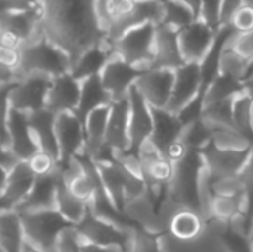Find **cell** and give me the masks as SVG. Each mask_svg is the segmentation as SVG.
Instances as JSON below:
<instances>
[{
    "label": "cell",
    "mask_w": 253,
    "mask_h": 252,
    "mask_svg": "<svg viewBox=\"0 0 253 252\" xmlns=\"http://www.w3.org/2000/svg\"><path fill=\"white\" fill-rule=\"evenodd\" d=\"M39 4L44 37L67 53L71 65L107 39L98 15V0H39Z\"/></svg>",
    "instance_id": "6da1fadb"
},
{
    "label": "cell",
    "mask_w": 253,
    "mask_h": 252,
    "mask_svg": "<svg viewBox=\"0 0 253 252\" xmlns=\"http://www.w3.org/2000/svg\"><path fill=\"white\" fill-rule=\"evenodd\" d=\"M205 163L200 151L191 150L178 165L170 184L166 189V198L178 208L193 209L202 214V183Z\"/></svg>",
    "instance_id": "7a4b0ae2"
},
{
    "label": "cell",
    "mask_w": 253,
    "mask_h": 252,
    "mask_svg": "<svg viewBox=\"0 0 253 252\" xmlns=\"http://www.w3.org/2000/svg\"><path fill=\"white\" fill-rule=\"evenodd\" d=\"M21 64L18 68L19 79L28 74H43L58 77L71 73V61L65 52L50 43L46 37L25 42L21 48Z\"/></svg>",
    "instance_id": "3957f363"
},
{
    "label": "cell",
    "mask_w": 253,
    "mask_h": 252,
    "mask_svg": "<svg viewBox=\"0 0 253 252\" xmlns=\"http://www.w3.org/2000/svg\"><path fill=\"white\" fill-rule=\"evenodd\" d=\"M52 77L43 74H28L10 86H1L3 104L9 108L31 114L46 108Z\"/></svg>",
    "instance_id": "277c9868"
},
{
    "label": "cell",
    "mask_w": 253,
    "mask_h": 252,
    "mask_svg": "<svg viewBox=\"0 0 253 252\" xmlns=\"http://www.w3.org/2000/svg\"><path fill=\"white\" fill-rule=\"evenodd\" d=\"M157 27L153 22H147L126 31L114 42V53L142 71L150 70L154 59Z\"/></svg>",
    "instance_id": "5b68a950"
},
{
    "label": "cell",
    "mask_w": 253,
    "mask_h": 252,
    "mask_svg": "<svg viewBox=\"0 0 253 252\" xmlns=\"http://www.w3.org/2000/svg\"><path fill=\"white\" fill-rule=\"evenodd\" d=\"M24 226L25 239L37 245L44 252H56L62 232L73 227L58 211H42L19 214Z\"/></svg>",
    "instance_id": "8992f818"
},
{
    "label": "cell",
    "mask_w": 253,
    "mask_h": 252,
    "mask_svg": "<svg viewBox=\"0 0 253 252\" xmlns=\"http://www.w3.org/2000/svg\"><path fill=\"white\" fill-rule=\"evenodd\" d=\"M1 149L12 150L22 162L30 160L40 151L28 122V114L15 111L3 104Z\"/></svg>",
    "instance_id": "52a82bcc"
},
{
    "label": "cell",
    "mask_w": 253,
    "mask_h": 252,
    "mask_svg": "<svg viewBox=\"0 0 253 252\" xmlns=\"http://www.w3.org/2000/svg\"><path fill=\"white\" fill-rule=\"evenodd\" d=\"M76 232L82 241V244H90L102 248L122 247L126 252L130 250L132 244V230H123L119 226L99 218L93 212L86 215V218L76 226Z\"/></svg>",
    "instance_id": "ba28073f"
},
{
    "label": "cell",
    "mask_w": 253,
    "mask_h": 252,
    "mask_svg": "<svg viewBox=\"0 0 253 252\" xmlns=\"http://www.w3.org/2000/svg\"><path fill=\"white\" fill-rule=\"evenodd\" d=\"M55 129L59 147V166H64L84 151V123L74 111L59 113L56 114Z\"/></svg>",
    "instance_id": "9c48e42d"
},
{
    "label": "cell",
    "mask_w": 253,
    "mask_h": 252,
    "mask_svg": "<svg viewBox=\"0 0 253 252\" xmlns=\"http://www.w3.org/2000/svg\"><path fill=\"white\" fill-rule=\"evenodd\" d=\"M165 18V1L163 0H145V1H135L132 10L117 19L113 21L108 33L107 40L114 45L126 31L139 27L147 22H153L156 25H162Z\"/></svg>",
    "instance_id": "30bf717a"
},
{
    "label": "cell",
    "mask_w": 253,
    "mask_h": 252,
    "mask_svg": "<svg viewBox=\"0 0 253 252\" xmlns=\"http://www.w3.org/2000/svg\"><path fill=\"white\" fill-rule=\"evenodd\" d=\"M202 86L203 79L200 64L185 62L175 71V85L166 110L173 114H179L191 101H194L202 94Z\"/></svg>",
    "instance_id": "8fae6325"
},
{
    "label": "cell",
    "mask_w": 253,
    "mask_h": 252,
    "mask_svg": "<svg viewBox=\"0 0 253 252\" xmlns=\"http://www.w3.org/2000/svg\"><path fill=\"white\" fill-rule=\"evenodd\" d=\"M175 85V71L163 68L145 70L135 86L151 108H166Z\"/></svg>",
    "instance_id": "7c38bea8"
},
{
    "label": "cell",
    "mask_w": 253,
    "mask_h": 252,
    "mask_svg": "<svg viewBox=\"0 0 253 252\" xmlns=\"http://www.w3.org/2000/svg\"><path fill=\"white\" fill-rule=\"evenodd\" d=\"M1 175V212L16 211L30 195L37 177L27 162H21L9 174Z\"/></svg>",
    "instance_id": "4fadbf2b"
},
{
    "label": "cell",
    "mask_w": 253,
    "mask_h": 252,
    "mask_svg": "<svg viewBox=\"0 0 253 252\" xmlns=\"http://www.w3.org/2000/svg\"><path fill=\"white\" fill-rule=\"evenodd\" d=\"M216 33V30L209 27L202 19H197L188 27L182 28L178 34V40L185 62L200 64L209 53Z\"/></svg>",
    "instance_id": "5bb4252c"
},
{
    "label": "cell",
    "mask_w": 253,
    "mask_h": 252,
    "mask_svg": "<svg viewBox=\"0 0 253 252\" xmlns=\"http://www.w3.org/2000/svg\"><path fill=\"white\" fill-rule=\"evenodd\" d=\"M144 71L127 64L119 55H113L101 73V80L104 88L111 95L113 101L123 100L129 95V91L136 83Z\"/></svg>",
    "instance_id": "9a60e30c"
},
{
    "label": "cell",
    "mask_w": 253,
    "mask_h": 252,
    "mask_svg": "<svg viewBox=\"0 0 253 252\" xmlns=\"http://www.w3.org/2000/svg\"><path fill=\"white\" fill-rule=\"evenodd\" d=\"M252 147L245 150H222L213 144L206 146L200 154L206 171L211 175H240L249 159Z\"/></svg>",
    "instance_id": "2e32d148"
},
{
    "label": "cell",
    "mask_w": 253,
    "mask_h": 252,
    "mask_svg": "<svg viewBox=\"0 0 253 252\" xmlns=\"http://www.w3.org/2000/svg\"><path fill=\"white\" fill-rule=\"evenodd\" d=\"M129 104H130V151L138 153L142 144L150 141L154 128L153 108L141 95V92L133 85L129 91Z\"/></svg>",
    "instance_id": "e0dca14e"
},
{
    "label": "cell",
    "mask_w": 253,
    "mask_h": 252,
    "mask_svg": "<svg viewBox=\"0 0 253 252\" xmlns=\"http://www.w3.org/2000/svg\"><path fill=\"white\" fill-rule=\"evenodd\" d=\"M82 94V82L73 77L71 73L52 79V85L47 94L46 108L55 114L70 113L77 110Z\"/></svg>",
    "instance_id": "ac0fdd59"
},
{
    "label": "cell",
    "mask_w": 253,
    "mask_h": 252,
    "mask_svg": "<svg viewBox=\"0 0 253 252\" xmlns=\"http://www.w3.org/2000/svg\"><path fill=\"white\" fill-rule=\"evenodd\" d=\"M130 104L129 97L113 101L107 126L105 144L116 153L130 151Z\"/></svg>",
    "instance_id": "d6986e66"
},
{
    "label": "cell",
    "mask_w": 253,
    "mask_h": 252,
    "mask_svg": "<svg viewBox=\"0 0 253 252\" xmlns=\"http://www.w3.org/2000/svg\"><path fill=\"white\" fill-rule=\"evenodd\" d=\"M178 30H173L166 25H159L156 33V45H154V59L151 68H163L176 71L179 67L185 64L182 56Z\"/></svg>",
    "instance_id": "ffe728a7"
},
{
    "label": "cell",
    "mask_w": 253,
    "mask_h": 252,
    "mask_svg": "<svg viewBox=\"0 0 253 252\" xmlns=\"http://www.w3.org/2000/svg\"><path fill=\"white\" fill-rule=\"evenodd\" d=\"M59 183H61V168H59V172L53 175L37 178L30 195L19 205L16 212L28 214V212H42V211L55 209Z\"/></svg>",
    "instance_id": "44dd1931"
},
{
    "label": "cell",
    "mask_w": 253,
    "mask_h": 252,
    "mask_svg": "<svg viewBox=\"0 0 253 252\" xmlns=\"http://www.w3.org/2000/svg\"><path fill=\"white\" fill-rule=\"evenodd\" d=\"M206 218L193 209L179 208L176 209L168 221L166 233L179 242L197 241L206 232Z\"/></svg>",
    "instance_id": "7402d4cb"
},
{
    "label": "cell",
    "mask_w": 253,
    "mask_h": 252,
    "mask_svg": "<svg viewBox=\"0 0 253 252\" xmlns=\"http://www.w3.org/2000/svg\"><path fill=\"white\" fill-rule=\"evenodd\" d=\"M55 120H56V114L47 108L28 114L30 128L39 149L59 160V147L56 140Z\"/></svg>",
    "instance_id": "603a6c76"
},
{
    "label": "cell",
    "mask_w": 253,
    "mask_h": 252,
    "mask_svg": "<svg viewBox=\"0 0 253 252\" xmlns=\"http://www.w3.org/2000/svg\"><path fill=\"white\" fill-rule=\"evenodd\" d=\"M153 117H154V128L150 141L163 154L172 143H175L182 137L184 125L179 120L178 114H173L166 108H153Z\"/></svg>",
    "instance_id": "cb8c5ba5"
},
{
    "label": "cell",
    "mask_w": 253,
    "mask_h": 252,
    "mask_svg": "<svg viewBox=\"0 0 253 252\" xmlns=\"http://www.w3.org/2000/svg\"><path fill=\"white\" fill-rule=\"evenodd\" d=\"M113 55H114V45L105 39L102 43L93 46L79 58V61L71 68L73 77L83 82L89 77L99 76Z\"/></svg>",
    "instance_id": "d4e9b609"
},
{
    "label": "cell",
    "mask_w": 253,
    "mask_h": 252,
    "mask_svg": "<svg viewBox=\"0 0 253 252\" xmlns=\"http://www.w3.org/2000/svg\"><path fill=\"white\" fill-rule=\"evenodd\" d=\"M110 110H111V105L96 108L84 120L86 144H84V151L83 153L90 156L93 160L102 151V149L107 146L105 144V137H107Z\"/></svg>",
    "instance_id": "484cf974"
},
{
    "label": "cell",
    "mask_w": 253,
    "mask_h": 252,
    "mask_svg": "<svg viewBox=\"0 0 253 252\" xmlns=\"http://www.w3.org/2000/svg\"><path fill=\"white\" fill-rule=\"evenodd\" d=\"M113 98L108 94V91L104 88L101 74L89 77L82 82V94H80V102L76 110V114L82 119L84 123L86 117L96 108L111 105Z\"/></svg>",
    "instance_id": "4316f807"
},
{
    "label": "cell",
    "mask_w": 253,
    "mask_h": 252,
    "mask_svg": "<svg viewBox=\"0 0 253 252\" xmlns=\"http://www.w3.org/2000/svg\"><path fill=\"white\" fill-rule=\"evenodd\" d=\"M248 211V195L236 196V198H211L206 211V221L218 220L221 223L230 224L234 218Z\"/></svg>",
    "instance_id": "83f0119b"
},
{
    "label": "cell",
    "mask_w": 253,
    "mask_h": 252,
    "mask_svg": "<svg viewBox=\"0 0 253 252\" xmlns=\"http://www.w3.org/2000/svg\"><path fill=\"white\" fill-rule=\"evenodd\" d=\"M25 241L21 215L16 211L1 212L0 217V248L1 252H21Z\"/></svg>",
    "instance_id": "f1b7e54d"
},
{
    "label": "cell",
    "mask_w": 253,
    "mask_h": 252,
    "mask_svg": "<svg viewBox=\"0 0 253 252\" xmlns=\"http://www.w3.org/2000/svg\"><path fill=\"white\" fill-rule=\"evenodd\" d=\"M55 211H58L73 227H76L89 214V205L86 202L77 199L76 196H73L61 178V183L58 186V193H56Z\"/></svg>",
    "instance_id": "f546056e"
},
{
    "label": "cell",
    "mask_w": 253,
    "mask_h": 252,
    "mask_svg": "<svg viewBox=\"0 0 253 252\" xmlns=\"http://www.w3.org/2000/svg\"><path fill=\"white\" fill-rule=\"evenodd\" d=\"M253 64L246 61L242 55H239L228 43L225 45L221 61H219V74L228 76L245 83L252 74Z\"/></svg>",
    "instance_id": "4dcf8cb0"
},
{
    "label": "cell",
    "mask_w": 253,
    "mask_h": 252,
    "mask_svg": "<svg viewBox=\"0 0 253 252\" xmlns=\"http://www.w3.org/2000/svg\"><path fill=\"white\" fill-rule=\"evenodd\" d=\"M243 91H245V83L231 79L228 76L219 74L205 92V105L233 100Z\"/></svg>",
    "instance_id": "1f68e13d"
},
{
    "label": "cell",
    "mask_w": 253,
    "mask_h": 252,
    "mask_svg": "<svg viewBox=\"0 0 253 252\" xmlns=\"http://www.w3.org/2000/svg\"><path fill=\"white\" fill-rule=\"evenodd\" d=\"M197 21L194 12L182 0H165V18L162 25L181 31Z\"/></svg>",
    "instance_id": "d6a6232c"
},
{
    "label": "cell",
    "mask_w": 253,
    "mask_h": 252,
    "mask_svg": "<svg viewBox=\"0 0 253 252\" xmlns=\"http://www.w3.org/2000/svg\"><path fill=\"white\" fill-rule=\"evenodd\" d=\"M211 144L222 150H245L252 147L253 141L236 128H215Z\"/></svg>",
    "instance_id": "836d02e7"
},
{
    "label": "cell",
    "mask_w": 253,
    "mask_h": 252,
    "mask_svg": "<svg viewBox=\"0 0 253 252\" xmlns=\"http://www.w3.org/2000/svg\"><path fill=\"white\" fill-rule=\"evenodd\" d=\"M252 107L253 100L245 91L242 94H239L233 101V119H234L236 129H239L242 134H245L253 141L252 131H251Z\"/></svg>",
    "instance_id": "e575fe53"
},
{
    "label": "cell",
    "mask_w": 253,
    "mask_h": 252,
    "mask_svg": "<svg viewBox=\"0 0 253 252\" xmlns=\"http://www.w3.org/2000/svg\"><path fill=\"white\" fill-rule=\"evenodd\" d=\"M27 163L37 178L53 175V174L59 172V168H61L59 160L56 157H53L49 153H44L42 150L37 151L30 160H27Z\"/></svg>",
    "instance_id": "d590c367"
},
{
    "label": "cell",
    "mask_w": 253,
    "mask_h": 252,
    "mask_svg": "<svg viewBox=\"0 0 253 252\" xmlns=\"http://www.w3.org/2000/svg\"><path fill=\"white\" fill-rule=\"evenodd\" d=\"M222 3L224 0H202L200 19L216 31H219L222 27V22H221Z\"/></svg>",
    "instance_id": "8d00e7d4"
},
{
    "label": "cell",
    "mask_w": 253,
    "mask_h": 252,
    "mask_svg": "<svg viewBox=\"0 0 253 252\" xmlns=\"http://www.w3.org/2000/svg\"><path fill=\"white\" fill-rule=\"evenodd\" d=\"M228 45L239 53L242 55L246 61H249L253 64V30L248 33H234L230 40Z\"/></svg>",
    "instance_id": "74e56055"
},
{
    "label": "cell",
    "mask_w": 253,
    "mask_h": 252,
    "mask_svg": "<svg viewBox=\"0 0 253 252\" xmlns=\"http://www.w3.org/2000/svg\"><path fill=\"white\" fill-rule=\"evenodd\" d=\"M82 245L76 227H68L59 236L56 252H82Z\"/></svg>",
    "instance_id": "f35d334b"
},
{
    "label": "cell",
    "mask_w": 253,
    "mask_h": 252,
    "mask_svg": "<svg viewBox=\"0 0 253 252\" xmlns=\"http://www.w3.org/2000/svg\"><path fill=\"white\" fill-rule=\"evenodd\" d=\"M237 33H248L253 30V9L242 4V7L236 12L230 24Z\"/></svg>",
    "instance_id": "ab89813d"
},
{
    "label": "cell",
    "mask_w": 253,
    "mask_h": 252,
    "mask_svg": "<svg viewBox=\"0 0 253 252\" xmlns=\"http://www.w3.org/2000/svg\"><path fill=\"white\" fill-rule=\"evenodd\" d=\"M190 151H191V149L187 146V143L182 140V137L179 138V140H176L175 143H172L168 149H166V151L163 153V156L169 160V162H172L173 165H178V163H181L188 154H190Z\"/></svg>",
    "instance_id": "60d3db41"
},
{
    "label": "cell",
    "mask_w": 253,
    "mask_h": 252,
    "mask_svg": "<svg viewBox=\"0 0 253 252\" xmlns=\"http://www.w3.org/2000/svg\"><path fill=\"white\" fill-rule=\"evenodd\" d=\"M0 62L1 67L9 68L12 71H16L18 74V68L21 64V50L19 49H13V48H3L0 49Z\"/></svg>",
    "instance_id": "b9f144b4"
},
{
    "label": "cell",
    "mask_w": 253,
    "mask_h": 252,
    "mask_svg": "<svg viewBox=\"0 0 253 252\" xmlns=\"http://www.w3.org/2000/svg\"><path fill=\"white\" fill-rule=\"evenodd\" d=\"M242 4H243V0H224V3H222V12H221L222 27L231 24L233 16L242 7Z\"/></svg>",
    "instance_id": "7bdbcfd3"
},
{
    "label": "cell",
    "mask_w": 253,
    "mask_h": 252,
    "mask_svg": "<svg viewBox=\"0 0 253 252\" xmlns=\"http://www.w3.org/2000/svg\"><path fill=\"white\" fill-rule=\"evenodd\" d=\"M21 252H44L43 250H40L37 245H34L33 242H30V241H24V245H22V248H21Z\"/></svg>",
    "instance_id": "ee69618b"
},
{
    "label": "cell",
    "mask_w": 253,
    "mask_h": 252,
    "mask_svg": "<svg viewBox=\"0 0 253 252\" xmlns=\"http://www.w3.org/2000/svg\"><path fill=\"white\" fill-rule=\"evenodd\" d=\"M245 92L253 100V74L245 82Z\"/></svg>",
    "instance_id": "f6af8a7d"
},
{
    "label": "cell",
    "mask_w": 253,
    "mask_h": 252,
    "mask_svg": "<svg viewBox=\"0 0 253 252\" xmlns=\"http://www.w3.org/2000/svg\"><path fill=\"white\" fill-rule=\"evenodd\" d=\"M248 241H249V245H251V248H252V251H253V220H252V224H251V230H249Z\"/></svg>",
    "instance_id": "bcb514c9"
},
{
    "label": "cell",
    "mask_w": 253,
    "mask_h": 252,
    "mask_svg": "<svg viewBox=\"0 0 253 252\" xmlns=\"http://www.w3.org/2000/svg\"><path fill=\"white\" fill-rule=\"evenodd\" d=\"M243 4H246V6H249V7L253 9V0H243Z\"/></svg>",
    "instance_id": "7dc6e473"
},
{
    "label": "cell",
    "mask_w": 253,
    "mask_h": 252,
    "mask_svg": "<svg viewBox=\"0 0 253 252\" xmlns=\"http://www.w3.org/2000/svg\"><path fill=\"white\" fill-rule=\"evenodd\" d=\"M251 131H252V137H253V107H252V119H251Z\"/></svg>",
    "instance_id": "c3c4849f"
},
{
    "label": "cell",
    "mask_w": 253,
    "mask_h": 252,
    "mask_svg": "<svg viewBox=\"0 0 253 252\" xmlns=\"http://www.w3.org/2000/svg\"><path fill=\"white\" fill-rule=\"evenodd\" d=\"M135 1H145V0H135Z\"/></svg>",
    "instance_id": "681fc988"
},
{
    "label": "cell",
    "mask_w": 253,
    "mask_h": 252,
    "mask_svg": "<svg viewBox=\"0 0 253 252\" xmlns=\"http://www.w3.org/2000/svg\"><path fill=\"white\" fill-rule=\"evenodd\" d=\"M252 74H253V70H252ZM252 74H251V76H252Z\"/></svg>",
    "instance_id": "f907efd6"
},
{
    "label": "cell",
    "mask_w": 253,
    "mask_h": 252,
    "mask_svg": "<svg viewBox=\"0 0 253 252\" xmlns=\"http://www.w3.org/2000/svg\"><path fill=\"white\" fill-rule=\"evenodd\" d=\"M163 1H165V0H163Z\"/></svg>",
    "instance_id": "816d5d0a"
}]
</instances>
